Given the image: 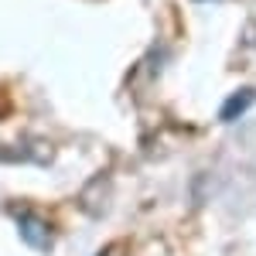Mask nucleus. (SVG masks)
<instances>
[{
  "instance_id": "obj_1",
  "label": "nucleus",
  "mask_w": 256,
  "mask_h": 256,
  "mask_svg": "<svg viewBox=\"0 0 256 256\" xmlns=\"http://www.w3.org/2000/svg\"><path fill=\"white\" fill-rule=\"evenodd\" d=\"M18 218V229L28 246H38V250H48L52 246V226L38 216V212H14Z\"/></svg>"
},
{
  "instance_id": "obj_2",
  "label": "nucleus",
  "mask_w": 256,
  "mask_h": 256,
  "mask_svg": "<svg viewBox=\"0 0 256 256\" xmlns=\"http://www.w3.org/2000/svg\"><path fill=\"white\" fill-rule=\"evenodd\" d=\"M253 102H256V89H236L232 96L226 99V106L218 110V116L226 120V123H232V120H239Z\"/></svg>"
}]
</instances>
